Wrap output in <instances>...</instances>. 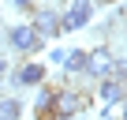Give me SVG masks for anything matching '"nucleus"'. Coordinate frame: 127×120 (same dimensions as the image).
Here are the masks:
<instances>
[{
	"label": "nucleus",
	"mask_w": 127,
	"mask_h": 120,
	"mask_svg": "<svg viewBox=\"0 0 127 120\" xmlns=\"http://www.w3.org/2000/svg\"><path fill=\"white\" fill-rule=\"evenodd\" d=\"M94 15V4L90 0H71V8L60 15V34H71V30H82Z\"/></svg>",
	"instance_id": "nucleus-1"
},
{
	"label": "nucleus",
	"mask_w": 127,
	"mask_h": 120,
	"mask_svg": "<svg viewBox=\"0 0 127 120\" xmlns=\"http://www.w3.org/2000/svg\"><path fill=\"white\" fill-rule=\"evenodd\" d=\"M8 45H11L15 53H37V49H41V34H37L30 23H19V26L8 30Z\"/></svg>",
	"instance_id": "nucleus-2"
},
{
	"label": "nucleus",
	"mask_w": 127,
	"mask_h": 120,
	"mask_svg": "<svg viewBox=\"0 0 127 120\" xmlns=\"http://www.w3.org/2000/svg\"><path fill=\"white\" fill-rule=\"evenodd\" d=\"M90 101H86V94H79V90H56V101H52V113L49 116H75V113H82Z\"/></svg>",
	"instance_id": "nucleus-3"
},
{
	"label": "nucleus",
	"mask_w": 127,
	"mask_h": 120,
	"mask_svg": "<svg viewBox=\"0 0 127 120\" xmlns=\"http://www.w3.org/2000/svg\"><path fill=\"white\" fill-rule=\"evenodd\" d=\"M86 75H97V79H108V75H112V53H108V49L86 53Z\"/></svg>",
	"instance_id": "nucleus-4"
},
{
	"label": "nucleus",
	"mask_w": 127,
	"mask_h": 120,
	"mask_svg": "<svg viewBox=\"0 0 127 120\" xmlns=\"http://www.w3.org/2000/svg\"><path fill=\"white\" fill-rule=\"evenodd\" d=\"M30 26H34L41 38H60V15H56V11H37Z\"/></svg>",
	"instance_id": "nucleus-5"
},
{
	"label": "nucleus",
	"mask_w": 127,
	"mask_h": 120,
	"mask_svg": "<svg viewBox=\"0 0 127 120\" xmlns=\"http://www.w3.org/2000/svg\"><path fill=\"white\" fill-rule=\"evenodd\" d=\"M97 94H101V101H105V105H116V101H120V98L127 94V86H123L120 79H112V75H108V79H101Z\"/></svg>",
	"instance_id": "nucleus-6"
},
{
	"label": "nucleus",
	"mask_w": 127,
	"mask_h": 120,
	"mask_svg": "<svg viewBox=\"0 0 127 120\" xmlns=\"http://www.w3.org/2000/svg\"><path fill=\"white\" fill-rule=\"evenodd\" d=\"M15 83H23V86H41V83H45V64H26V68H19V71H15Z\"/></svg>",
	"instance_id": "nucleus-7"
},
{
	"label": "nucleus",
	"mask_w": 127,
	"mask_h": 120,
	"mask_svg": "<svg viewBox=\"0 0 127 120\" xmlns=\"http://www.w3.org/2000/svg\"><path fill=\"white\" fill-rule=\"evenodd\" d=\"M52 101H56V90H52V86H41V90H37V101H34V113L45 120V116L52 113Z\"/></svg>",
	"instance_id": "nucleus-8"
},
{
	"label": "nucleus",
	"mask_w": 127,
	"mask_h": 120,
	"mask_svg": "<svg viewBox=\"0 0 127 120\" xmlns=\"http://www.w3.org/2000/svg\"><path fill=\"white\" fill-rule=\"evenodd\" d=\"M64 68H67V71H86V53L82 49L67 53V56H64Z\"/></svg>",
	"instance_id": "nucleus-9"
},
{
	"label": "nucleus",
	"mask_w": 127,
	"mask_h": 120,
	"mask_svg": "<svg viewBox=\"0 0 127 120\" xmlns=\"http://www.w3.org/2000/svg\"><path fill=\"white\" fill-rule=\"evenodd\" d=\"M0 120H19V98H4L0 101Z\"/></svg>",
	"instance_id": "nucleus-10"
},
{
	"label": "nucleus",
	"mask_w": 127,
	"mask_h": 120,
	"mask_svg": "<svg viewBox=\"0 0 127 120\" xmlns=\"http://www.w3.org/2000/svg\"><path fill=\"white\" fill-rule=\"evenodd\" d=\"M64 56H67L64 49H52V53H49V60H52V64H64Z\"/></svg>",
	"instance_id": "nucleus-11"
},
{
	"label": "nucleus",
	"mask_w": 127,
	"mask_h": 120,
	"mask_svg": "<svg viewBox=\"0 0 127 120\" xmlns=\"http://www.w3.org/2000/svg\"><path fill=\"white\" fill-rule=\"evenodd\" d=\"M15 4H19V8H26V11H30V8H34V4H37V0H15Z\"/></svg>",
	"instance_id": "nucleus-12"
},
{
	"label": "nucleus",
	"mask_w": 127,
	"mask_h": 120,
	"mask_svg": "<svg viewBox=\"0 0 127 120\" xmlns=\"http://www.w3.org/2000/svg\"><path fill=\"white\" fill-rule=\"evenodd\" d=\"M4 68H8V60H4V56H0V71H4Z\"/></svg>",
	"instance_id": "nucleus-13"
},
{
	"label": "nucleus",
	"mask_w": 127,
	"mask_h": 120,
	"mask_svg": "<svg viewBox=\"0 0 127 120\" xmlns=\"http://www.w3.org/2000/svg\"><path fill=\"white\" fill-rule=\"evenodd\" d=\"M101 4H116V0H101Z\"/></svg>",
	"instance_id": "nucleus-14"
},
{
	"label": "nucleus",
	"mask_w": 127,
	"mask_h": 120,
	"mask_svg": "<svg viewBox=\"0 0 127 120\" xmlns=\"http://www.w3.org/2000/svg\"><path fill=\"white\" fill-rule=\"evenodd\" d=\"M120 120H127V109H123V116H120Z\"/></svg>",
	"instance_id": "nucleus-15"
}]
</instances>
